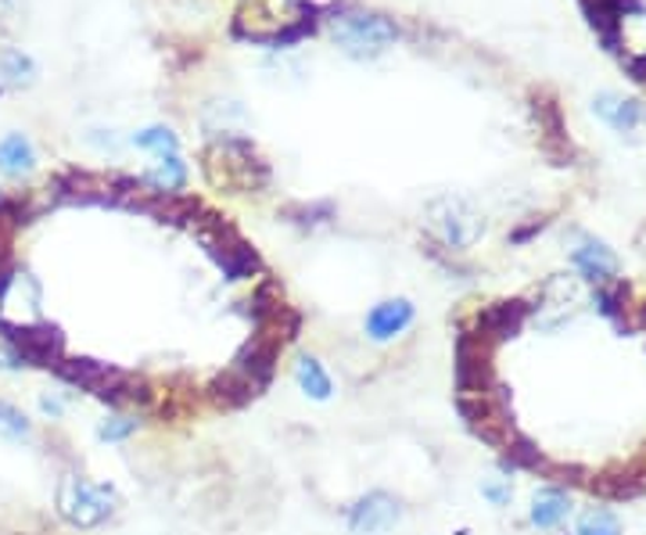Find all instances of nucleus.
<instances>
[{"instance_id": "obj_1", "label": "nucleus", "mask_w": 646, "mask_h": 535, "mask_svg": "<svg viewBox=\"0 0 646 535\" xmlns=\"http://www.w3.org/2000/svg\"><path fill=\"white\" fill-rule=\"evenodd\" d=\"M205 172L216 187L230 191H262L270 184V166L245 137H219L205 151Z\"/></svg>"}, {"instance_id": "obj_23", "label": "nucleus", "mask_w": 646, "mask_h": 535, "mask_svg": "<svg viewBox=\"0 0 646 535\" xmlns=\"http://www.w3.org/2000/svg\"><path fill=\"white\" fill-rule=\"evenodd\" d=\"M66 410H69V403L61 399L58 392H43V396H40V414H43V417L61 420V417H66Z\"/></svg>"}, {"instance_id": "obj_15", "label": "nucleus", "mask_w": 646, "mask_h": 535, "mask_svg": "<svg viewBox=\"0 0 646 535\" xmlns=\"http://www.w3.org/2000/svg\"><path fill=\"white\" fill-rule=\"evenodd\" d=\"M145 184L155 187V191H183L187 184V166L180 155H162L159 166L151 172H145Z\"/></svg>"}, {"instance_id": "obj_17", "label": "nucleus", "mask_w": 646, "mask_h": 535, "mask_svg": "<svg viewBox=\"0 0 646 535\" xmlns=\"http://www.w3.org/2000/svg\"><path fill=\"white\" fill-rule=\"evenodd\" d=\"M140 420L130 417V414H108L98 420V438L108 446H119V443H130V438L137 435Z\"/></svg>"}, {"instance_id": "obj_12", "label": "nucleus", "mask_w": 646, "mask_h": 535, "mask_svg": "<svg viewBox=\"0 0 646 535\" xmlns=\"http://www.w3.org/2000/svg\"><path fill=\"white\" fill-rule=\"evenodd\" d=\"M572 262L578 266V274L586 280H596V285H607V280H614V274H618V259H614V251L607 245H582Z\"/></svg>"}, {"instance_id": "obj_5", "label": "nucleus", "mask_w": 646, "mask_h": 535, "mask_svg": "<svg viewBox=\"0 0 646 535\" xmlns=\"http://www.w3.org/2000/svg\"><path fill=\"white\" fill-rule=\"evenodd\" d=\"M277 356H280V341L277 338H270V335H251L241 345V349H238V356H233V364L227 370H233V374L241 377V382H248L262 396V392L270 388V382H274Z\"/></svg>"}, {"instance_id": "obj_4", "label": "nucleus", "mask_w": 646, "mask_h": 535, "mask_svg": "<svg viewBox=\"0 0 646 535\" xmlns=\"http://www.w3.org/2000/svg\"><path fill=\"white\" fill-rule=\"evenodd\" d=\"M335 43L352 58H377L396 43V26L367 11L341 14V19H335Z\"/></svg>"}, {"instance_id": "obj_10", "label": "nucleus", "mask_w": 646, "mask_h": 535, "mask_svg": "<svg viewBox=\"0 0 646 535\" xmlns=\"http://www.w3.org/2000/svg\"><path fill=\"white\" fill-rule=\"evenodd\" d=\"M414 317L417 313H414V303H409V298H385V303H377L367 313L364 330H367L370 341H391L414 324Z\"/></svg>"}, {"instance_id": "obj_24", "label": "nucleus", "mask_w": 646, "mask_h": 535, "mask_svg": "<svg viewBox=\"0 0 646 535\" xmlns=\"http://www.w3.org/2000/svg\"><path fill=\"white\" fill-rule=\"evenodd\" d=\"M22 367H29L26 359H22L19 353H14L11 345L0 341V370H22Z\"/></svg>"}, {"instance_id": "obj_13", "label": "nucleus", "mask_w": 646, "mask_h": 535, "mask_svg": "<svg viewBox=\"0 0 646 535\" xmlns=\"http://www.w3.org/2000/svg\"><path fill=\"white\" fill-rule=\"evenodd\" d=\"M295 385L302 388L309 399H317V403L335 396V382H330L327 367L320 364L317 356H298L295 359Z\"/></svg>"}, {"instance_id": "obj_6", "label": "nucleus", "mask_w": 646, "mask_h": 535, "mask_svg": "<svg viewBox=\"0 0 646 535\" xmlns=\"http://www.w3.org/2000/svg\"><path fill=\"white\" fill-rule=\"evenodd\" d=\"M431 227L438 234V241H443L446 248H456V251L470 248L481 238V219L456 198L435 201L431 206Z\"/></svg>"}, {"instance_id": "obj_22", "label": "nucleus", "mask_w": 646, "mask_h": 535, "mask_svg": "<svg viewBox=\"0 0 646 535\" xmlns=\"http://www.w3.org/2000/svg\"><path fill=\"white\" fill-rule=\"evenodd\" d=\"M481 496L488 503H496V507H507V503L514 499V489H510V482H485L481 485Z\"/></svg>"}, {"instance_id": "obj_21", "label": "nucleus", "mask_w": 646, "mask_h": 535, "mask_svg": "<svg viewBox=\"0 0 646 535\" xmlns=\"http://www.w3.org/2000/svg\"><path fill=\"white\" fill-rule=\"evenodd\" d=\"M600 116L610 122V126H618V130H633V126L639 122V112L633 108V101H604L600 105Z\"/></svg>"}, {"instance_id": "obj_20", "label": "nucleus", "mask_w": 646, "mask_h": 535, "mask_svg": "<svg viewBox=\"0 0 646 535\" xmlns=\"http://www.w3.org/2000/svg\"><path fill=\"white\" fill-rule=\"evenodd\" d=\"M137 140V148H148V151H155L162 159V155H177V137H172V130H166V126H151V130H145V133H137L133 137Z\"/></svg>"}, {"instance_id": "obj_14", "label": "nucleus", "mask_w": 646, "mask_h": 535, "mask_svg": "<svg viewBox=\"0 0 646 535\" xmlns=\"http://www.w3.org/2000/svg\"><path fill=\"white\" fill-rule=\"evenodd\" d=\"M37 166V151L29 145V137L22 133H11L0 140V172H8V177H22Z\"/></svg>"}, {"instance_id": "obj_18", "label": "nucleus", "mask_w": 646, "mask_h": 535, "mask_svg": "<svg viewBox=\"0 0 646 535\" xmlns=\"http://www.w3.org/2000/svg\"><path fill=\"white\" fill-rule=\"evenodd\" d=\"M575 535H622V522H618V514L607 507H589L578 517Z\"/></svg>"}, {"instance_id": "obj_19", "label": "nucleus", "mask_w": 646, "mask_h": 535, "mask_svg": "<svg viewBox=\"0 0 646 535\" xmlns=\"http://www.w3.org/2000/svg\"><path fill=\"white\" fill-rule=\"evenodd\" d=\"M596 309L604 313L607 320H614V324H622L625 320V303H628V291L622 288V285H604L600 291H596Z\"/></svg>"}, {"instance_id": "obj_7", "label": "nucleus", "mask_w": 646, "mask_h": 535, "mask_svg": "<svg viewBox=\"0 0 646 535\" xmlns=\"http://www.w3.org/2000/svg\"><path fill=\"white\" fill-rule=\"evenodd\" d=\"M402 517V507H399V499L391 496V493H367V496H359L352 507H349V528L356 535H381L388 532L391 525H396Z\"/></svg>"}, {"instance_id": "obj_9", "label": "nucleus", "mask_w": 646, "mask_h": 535, "mask_svg": "<svg viewBox=\"0 0 646 535\" xmlns=\"http://www.w3.org/2000/svg\"><path fill=\"white\" fill-rule=\"evenodd\" d=\"M525 317H528V306L521 303V298H510V303L485 306L475 317V327H467V330H475V335H481L485 341H503V338L521 335Z\"/></svg>"}, {"instance_id": "obj_3", "label": "nucleus", "mask_w": 646, "mask_h": 535, "mask_svg": "<svg viewBox=\"0 0 646 535\" xmlns=\"http://www.w3.org/2000/svg\"><path fill=\"white\" fill-rule=\"evenodd\" d=\"M119 507V493L105 482H90L83 475H66L58 485V514L72 528H98Z\"/></svg>"}, {"instance_id": "obj_11", "label": "nucleus", "mask_w": 646, "mask_h": 535, "mask_svg": "<svg viewBox=\"0 0 646 535\" xmlns=\"http://www.w3.org/2000/svg\"><path fill=\"white\" fill-rule=\"evenodd\" d=\"M567 511H572V499H567V493L557 489V485H543V489L531 496V525L539 532L557 528L567 517Z\"/></svg>"}, {"instance_id": "obj_16", "label": "nucleus", "mask_w": 646, "mask_h": 535, "mask_svg": "<svg viewBox=\"0 0 646 535\" xmlns=\"http://www.w3.org/2000/svg\"><path fill=\"white\" fill-rule=\"evenodd\" d=\"M0 438H8V443H29L33 438V420L8 399H0Z\"/></svg>"}, {"instance_id": "obj_8", "label": "nucleus", "mask_w": 646, "mask_h": 535, "mask_svg": "<svg viewBox=\"0 0 646 535\" xmlns=\"http://www.w3.org/2000/svg\"><path fill=\"white\" fill-rule=\"evenodd\" d=\"M0 320L19 324V327H33L37 324V309H40V285L29 274L14 270L8 288L0 291Z\"/></svg>"}, {"instance_id": "obj_2", "label": "nucleus", "mask_w": 646, "mask_h": 535, "mask_svg": "<svg viewBox=\"0 0 646 535\" xmlns=\"http://www.w3.org/2000/svg\"><path fill=\"white\" fill-rule=\"evenodd\" d=\"M191 234L198 238V245L209 251V259L219 266V270L227 274V280H248L251 274L259 270V256L256 248H251L238 230H233L223 216L216 212H201L195 224H191Z\"/></svg>"}]
</instances>
